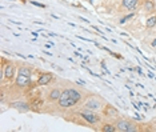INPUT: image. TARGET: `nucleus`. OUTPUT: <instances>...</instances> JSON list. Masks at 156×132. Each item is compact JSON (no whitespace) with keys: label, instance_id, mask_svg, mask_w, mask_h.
<instances>
[{"label":"nucleus","instance_id":"1","mask_svg":"<svg viewBox=\"0 0 156 132\" xmlns=\"http://www.w3.org/2000/svg\"><path fill=\"white\" fill-rule=\"evenodd\" d=\"M81 100V94L75 88H67L62 92V96L57 100V105L62 108L73 107Z\"/></svg>","mask_w":156,"mask_h":132},{"label":"nucleus","instance_id":"2","mask_svg":"<svg viewBox=\"0 0 156 132\" xmlns=\"http://www.w3.org/2000/svg\"><path fill=\"white\" fill-rule=\"evenodd\" d=\"M116 128H118V131H122V132H135L136 131V127H135L131 122H128L127 119H119L118 122H116Z\"/></svg>","mask_w":156,"mask_h":132},{"label":"nucleus","instance_id":"3","mask_svg":"<svg viewBox=\"0 0 156 132\" xmlns=\"http://www.w3.org/2000/svg\"><path fill=\"white\" fill-rule=\"evenodd\" d=\"M101 105H103V103H101L97 98H90L84 103V107L87 108V110H91V111H99L100 108H101Z\"/></svg>","mask_w":156,"mask_h":132},{"label":"nucleus","instance_id":"4","mask_svg":"<svg viewBox=\"0 0 156 132\" xmlns=\"http://www.w3.org/2000/svg\"><path fill=\"white\" fill-rule=\"evenodd\" d=\"M80 116L83 117L84 120H87V122L90 123V124H96V123L100 120V117L97 116V115H95L94 112H91V110L83 111V112L80 113Z\"/></svg>","mask_w":156,"mask_h":132},{"label":"nucleus","instance_id":"5","mask_svg":"<svg viewBox=\"0 0 156 132\" xmlns=\"http://www.w3.org/2000/svg\"><path fill=\"white\" fill-rule=\"evenodd\" d=\"M31 84H32L31 76H25V75H20L19 73V76L16 79V85L17 87H28Z\"/></svg>","mask_w":156,"mask_h":132},{"label":"nucleus","instance_id":"6","mask_svg":"<svg viewBox=\"0 0 156 132\" xmlns=\"http://www.w3.org/2000/svg\"><path fill=\"white\" fill-rule=\"evenodd\" d=\"M11 107L15 108V110H17L19 112H28L29 110H31V105L27 103H24V101H15V103L11 104Z\"/></svg>","mask_w":156,"mask_h":132},{"label":"nucleus","instance_id":"7","mask_svg":"<svg viewBox=\"0 0 156 132\" xmlns=\"http://www.w3.org/2000/svg\"><path fill=\"white\" fill-rule=\"evenodd\" d=\"M52 79H53L52 73H41L40 78L38 79V83H36V84L38 85H47L52 82Z\"/></svg>","mask_w":156,"mask_h":132},{"label":"nucleus","instance_id":"8","mask_svg":"<svg viewBox=\"0 0 156 132\" xmlns=\"http://www.w3.org/2000/svg\"><path fill=\"white\" fill-rule=\"evenodd\" d=\"M137 4H139V0H122V6L125 10L129 11H134L137 7Z\"/></svg>","mask_w":156,"mask_h":132},{"label":"nucleus","instance_id":"9","mask_svg":"<svg viewBox=\"0 0 156 132\" xmlns=\"http://www.w3.org/2000/svg\"><path fill=\"white\" fill-rule=\"evenodd\" d=\"M13 73H15V67L12 64H7L3 69V76H6L7 79H11L13 76Z\"/></svg>","mask_w":156,"mask_h":132},{"label":"nucleus","instance_id":"10","mask_svg":"<svg viewBox=\"0 0 156 132\" xmlns=\"http://www.w3.org/2000/svg\"><path fill=\"white\" fill-rule=\"evenodd\" d=\"M104 112H106V116H108V117H118L119 116V111L116 110L115 107H112V105H107Z\"/></svg>","mask_w":156,"mask_h":132},{"label":"nucleus","instance_id":"11","mask_svg":"<svg viewBox=\"0 0 156 132\" xmlns=\"http://www.w3.org/2000/svg\"><path fill=\"white\" fill-rule=\"evenodd\" d=\"M143 10L146 11V12H153V11H155V3H153L152 0H144Z\"/></svg>","mask_w":156,"mask_h":132},{"label":"nucleus","instance_id":"12","mask_svg":"<svg viewBox=\"0 0 156 132\" xmlns=\"http://www.w3.org/2000/svg\"><path fill=\"white\" fill-rule=\"evenodd\" d=\"M60 96H62V91H60V89H57V88H55V89H52V91L50 92L48 99H50L51 101H55V100H59Z\"/></svg>","mask_w":156,"mask_h":132},{"label":"nucleus","instance_id":"13","mask_svg":"<svg viewBox=\"0 0 156 132\" xmlns=\"http://www.w3.org/2000/svg\"><path fill=\"white\" fill-rule=\"evenodd\" d=\"M29 105H31V110L39 112V111H40V107L43 105V100H40V99H35V100H32V103H29Z\"/></svg>","mask_w":156,"mask_h":132},{"label":"nucleus","instance_id":"14","mask_svg":"<svg viewBox=\"0 0 156 132\" xmlns=\"http://www.w3.org/2000/svg\"><path fill=\"white\" fill-rule=\"evenodd\" d=\"M146 25H147V28H153V27H156V16H150L146 22Z\"/></svg>","mask_w":156,"mask_h":132},{"label":"nucleus","instance_id":"15","mask_svg":"<svg viewBox=\"0 0 156 132\" xmlns=\"http://www.w3.org/2000/svg\"><path fill=\"white\" fill-rule=\"evenodd\" d=\"M19 73L20 75H25V76H32V69L28 68V67H20Z\"/></svg>","mask_w":156,"mask_h":132},{"label":"nucleus","instance_id":"16","mask_svg":"<svg viewBox=\"0 0 156 132\" xmlns=\"http://www.w3.org/2000/svg\"><path fill=\"white\" fill-rule=\"evenodd\" d=\"M116 126H112V124H104L103 128H101V131L104 132H115L116 131Z\"/></svg>","mask_w":156,"mask_h":132},{"label":"nucleus","instance_id":"17","mask_svg":"<svg viewBox=\"0 0 156 132\" xmlns=\"http://www.w3.org/2000/svg\"><path fill=\"white\" fill-rule=\"evenodd\" d=\"M134 16H135V13H134V12H132V13H129V15L124 16V17H123V19H122V20H120V22H119V23H120V24H124V23H125V22H127V20L132 19V17H134Z\"/></svg>","mask_w":156,"mask_h":132},{"label":"nucleus","instance_id":"18","mask_svg":"<svg viewBox=\"0 0 156 132\" xmlns=\"http://www.w3.org/2000/svg\"><path fill=\"white\" fill-rule=\"evenodd\" d=\"M31 4H34V6H36V7H40V8H45V4H41V3H36V1H31Z\"/></svg>","mask_w":156,"mask_h":132},{"label":"nucleus","instance_id":"19","mask_svg":"<svg viewBox=\"0 0 156 132\" xmlns=\"http://www.w3.org/2000/svg\"><path fill=\"white\" fill-rule=\"evenodd\" d=\"M76 83H78L79 85H84L85 84V82H83V80H76Z\"/></svg>","mask_w":156,"mask_h":132},{"label":"nucleus","instance_id":"20","mask_svg":"<svg viewBox=\"0 0 156 132\" xmlns=\"http://www.w3.org/2000/svg\"><path fill=\"white\" fill-rule=\"evenodd\" d=\"M135 120H141V116L139 115V113H136V115H135Z\"/></svg>","mask_w":156,"mask_h":132},{"label":"nucleus","instance_id":"21","mask_svg":"<svg viewBox=\"0 0 156 132\" xmlns=\"http://www.w3.org/2000/svg\"><path fill=\"white\" fill-rule=\"evenodd\" d=\"M151 47L156 48V39H155V40H152V43H151Z\"/></svg>","mask_w":156,"mask_h":132},{"label":"nucleus","instance_id":"22","mask_svg":"<svg viewBox=\"0 0 156 132\" xmlns=\"http://www.w3.org/2000/svg\"><path fill=\"white\" fill-rule=\"evenodd\" d=\"M43 52H44V54H45V55H50V56H51V55H52V54H51V52H48V51H43Z\"/></svg>","mask_w":156,"mask_h":132}]
</instances>
